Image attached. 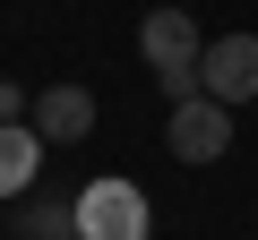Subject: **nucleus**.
I'll return each mask as SVG.
<instances>
[{
  "label": "nucleus",
  "instance_id": "39448f33",
  "mask_svg": "<svg viewBox=\"0 0 258 240\" xmlns=\"http://www.w3.org/2000/svg\"><path fill=\"white\" fill-rule=\"evenodd\" d=\"M86 129H95V94H86L78 77H60V86L35 94V138H43V146H78Z\"/></svg>",
  "mask_w": 258,
  "mask_h": 240
},
{
  "label": "nucleus",
  "instance_id": "423d86ee",
  "mask_svg": "<svg viewBox=\"0 0 258 240\" xmlns=\"http://www.w3.org/2000/svg\"><path fill=\"white\" fill-rule=\"evenodd\" d=\"M43 172V138H35V120H9L0 129V197H26Z\"/></svg>",
  "mask_w": 258,
  "mask_h": 240
},
{
  "label": "nucleus",
  "instance_id": "7ed1b4c3",
  "mask_svg": "<svg viewBox=\"0 0 258 240\" xmlns=\"http://www.w3.org/2000/svg\"><path fill=\"white\" fill-rule=\"evenodd\" d=\"M164 146H172V163H224L232 155V103H215V94L172 103L164 111Z\"/></svg>",
  "mask_w": 258,
  "mask_h": 240
},
{
  "label": "nucleus",
  "instance_id": "0eeeda50",
  "mask_svg": "<svg viewBox=\"0 0 258 240\" xmlns=\"http://www.w3.org/2000/svg\"><path fill=\"white\" fill-rule=\"evenodd\" d=\"M18 240H78V197H60V189H26V206H18Z\"/></svg>",
  "mask_w": 258,
  "mask_h": 240
},
{
  "label": "nucleus",
  "instance_id": "f03ea898",
  "mask_svg": "<svg viewBox=\"0 0 258 240\" xmlns=\"http://www.w3.org/2000/svg\"><path fill=\"white\" fill-rule=\"evenodd\" d=\"M155 231V206L138 180H120V172H95L78 189V240H147Z\"/></svg>",
  "mask_w": 258,
  "mask_h": 240
},
{
  "label": "nucleus",
  "instance_id": "20e7f679",
  "mask_svg": "<svg viewBox=\"0 0 258 240\" xmlns=\"http://www.w3.org/2000/svg\"><path fill=\"white\" fill-rule=\"evenodd\" d=\"M198 94H215V103H258V35H207V52H198Z\"/></svg>",
  "mask_w": 258,
  "mask_h": 240
},
{
  "label": "nucleus",
  "instance_id": "6e6552de",
  "mask_svg": "<svg viewBox=\"0 0 258 240\" xmlns=\"http://www.w3.org/2000/svg\"><path fill=\"white\" fill-rule=\"evenodd\" d=\"M9 120H35V94L18 77H0V129H9Z\"/></svg>",
  "mask_w": 258,
  "mask_h": 240
},
{
  "label": "nucleus",
  "instance_id": "f257e3e1",
  "mask_svg": "<svg viewBox=\"0 0 258 240\" xmlns=\"http://www.w3.org/2000/svg\"><path fill=\"white\" fill-rule=\"evenodd\" d=\"M198 52H207V35H198L189 9H147L138 18V60L155 69L164 103H189L198 94Z\"/></svg>",
  "mask_w": 258,
  "mask_h": 240
}]
</instances>
